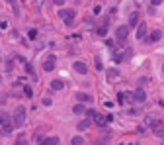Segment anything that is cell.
Returning a JSON list of instances; mask_svg holds the SVG:
<instances>
[{
    "mask_svg": "<svg viewBox=\"0 0 164 145\" xmlns=\"http://www.w3.org/2000/svg\"><path fill=\"white\" fill-rule=\"evenodd\" d=\"M90 125H92V120H82V122H78V129L84 132V129H88Z\"/></svg>",
    "mask_w": 164,
    "mask_h": 145,
    "instance_id": "cell-13",
    "label": "cell"
},
{
    "mask_svg": "<svg viewBox=\"0 0 164 145\" xmlns=\"http://www.w3.org/2000/svg\"><path fill=\"white\" fill-rule=\"evenodd\" d=\"M35 35H37V32H35V30H31V32H29V39H33Z\"/></svg>",
    "mask_w": 164,
    "mask_h": 145,
    "instance_id": "cell-28",
    "label": "cell"
},
{
    "mask_svg": "<svg viewBox=\"0 0 164 145\" xmlns=\"http://www.w3.org/2000/svg\"><path fill=\"white\" fill-rule=\"evenodd\" d=\"M117 102H119V104H123V92H119V94H117Z\"/></svg>",
    "mask_w": 164,
    "mask_h": 145,
    "instance_id": "cell-26",
    "label": "cell"
},
{
    "mask_svg": "<svg viewBox=\"0 0 164 145\" xmlns=\"http://www.w3.org/2000/svg\"><path fill=\"white\" fill-rule=\"evenodd\" d=\"M106 34H108V26L104 24V26H100L98 28V35H106Z\"/></svg>",
    "mask_w": 164,
    "mask_h": 145,
    "instance_id": "cell-18",
    "label": "cell"
},
{
    "mask_svg": "<svg viewBox=\"0 0 164 145\" xmlns=\"http://www.w3.org/2000/svg\"><path fill=\"white\" fill-rule=\"evenodd\" d=\"M160 37H162V34H160L158 30H154L153 34H151V35H149V37H147V43H154V41H158Z\"/></svg>",
    "mask_w": 164,
    "mask_h": 145,
    "instance_id": "cell-7",
    "label": "cell"
},
{
    "mask_svg": "<svg viewBox=\"0 0 164 145\" xmlns=\"http://www.w3.org/2000/svg\"><path fill=\"white\" fill-rule=\"evenodd\" d=\"M72 69L76 71L78 75H86V73H88V67H86V63H84V61H76V63L72 65Z\"/></svg>",
    "mask_w": 164,
    "mask_h": 145,
    "instance_id": "cell-6",
    "label": "cell"
},
{
    "mask_svg": "<svg viewBox=\"0 0 164 145\" xmlns=\"http://www.w3.org/2000/svg\"><path fill=\"white\" fill-rule=\"evenodd\" d=\"M55 4H57V6H63V4H65V0H53Z\"/></svg>",
    "mask_w": 164,
    "mask_h": 145,
    "instance_id": "cell-27",
    "label": "cell"
},
{
    "mask_svg": "<svg viewBox=\"0 0 164 145\" xmlns=\"http://www.w3.org/2000/svg\"><path fill=\"white\" fill-rule=\"evenodd\" d=\"M23 94H25V96H33V90H31V86H23Z\"/></svg>",
    "mask_w": 164,
    "mask_h": 145,
    "instance_id": "cell-20",
    "label": "cell"
},
{
    "mask_svg": "<svg viewBox=\"0 0 164 145\" xmlns=\"http://www.w3.org/2000/svg\"><path fill=\"white\" fill-rule=\"evenodd\" d=\"M160 2H162V0H151V4H153V6H158Z\"/></svg>",
    "mask_w": 164,
    "mask_h": 145,
    "instance_id": "cell-29",
    "label": "cell"
},
{
    "mask_svg": "<svg viewBox=\"0 0 164 145\" xmlns=\"http://www.w3.org/2000/svg\"><path fill=\"white\" fill-rule=\"evenodd\" d=\"M14 145H27V141H25L23 137H20V139H18V141H16V143H14Z\"/></svg>",
    "mask_w": 164,
    "mask_h": 145,
    "instance_id": "cell-23",
    "label": "cell"
},
{
    "mask_svg": "<svg viewBox=\"0 0 164 145\" xmlns=\"http://www.w3.org/2000/svg\"><path fill=\"white\" fill-rule=\"evenodd\" d=\"M133 98H135L137 102H145L147 94H145V90H143V88H137V90H135V94H133Z\"/></svg>",
    "mask_w": 164,
    "mask_h": 145,
    "instance_id": "cell-8",
    "label": "cell"
},
{
    "mask_svg": "<svg viewBox=\"0 0 164 145\" xmlns=\"http://www.w3.org/2000/svg\"><path fill=\"white\" fill-rule=\"evenodd\" d=\"M23 123H25V108L20 104V106H16V110H14V120H12V125H14V127H22Z\"/></svg>",
    "mask_w": 164,
    "mask_h": 145,
    "instance_id": "cell-1",
    "label": "cell"
},
{
    "mask_svg": "<svg viewBox=\"0 0 164 145\" xmlns=\"http://www.w3.org/2000/svg\"><path fill=\"white\" fill-rule=\"evenodd\" d=\"M55 69V55L51 53V55H47V59L43 61V71H47V73H51Z\"/></svg>",
    "mask_w": 164,
    "mask_h": 145,
    "instance_id": "cell-5",
    "label": "cell"
},
{
    "mask_svg": "<svg viewBox=\"0 0 164 145\" xmlns=\"http://www.w3.org/2000/svg\"><path fill=\"white\" fill-rule=\"evenodd\" d=\"M72 112H74V114H84V112H86V108H84L82 104H76V106L72 108Z\"/></svg>",
    "mask_w": 164,
    "mask_h": 145,
    "instance_id": "cell-17",
    "label": "cell"
},
{
    "mask_svg": "<svg viewBox=\"0 0 164 145\" xmlns=\"http://www.w3.org/2000/svg\"><path fill=\"white\" fill-rule=\"evenodd\" d=\"M8 28V22L6 20H0V30H6Z\"/></svg>",
    "mask_w": 164,
    "mask_h": 145,
    "instance_id": "cell-24",
    "label": "cell"
},
{
    "mask_svg": "<svg viewBox=\"0 0 164 145\" xmlns=\"http://www.w3.org/2000/svg\"><path fill=\"white\" fill-rule=\"evenodd\" d=\"M76 98H78V102H92L94 98L90 96V94H86V92H76Z\"/></svg>",
    "mask_w": 164,
    "mask_h": 145,
    "instance_id": "cell-9",
    "label": "cell"
},
{
    "mask_svg": "<svg viewBox=\"0 0 164 145\" xmlns=\"http://www.w3.org/2000/svg\"><path fill=\"white\" fill-rule=\"evenodd\" d=\"M41 143H43V145H59V137H57V135H51V137L43 139Z\"/></svg>",
    "mask_w": 164,
    "mask_h": 145,
    "instance_id": "cell-10",
    "label": "cell"
},
{
    "mask_svg": "<svg viewBox=\"0 0 164 145\" xmlns=\"http://www.w3.org/2000/svg\"><path fill=\"white\" fill-rule=\"evenodd\" d=\"M4 122H6V118H4V116H0V125H2Z\"/></svg>",
    "mask_w": 164,
    "mask_h": 145,
    "instance_id": "cell-30",
    "label": "cell"
},
{
    "mask_svg": "<svg viewBox=\"0 0 164 145\" xmlns=\"http://www.w3.org/2000/svg\"><path fill=\"white\" fill-rule=\"evenodd\" d=\"M117 77H119V75H117V71H115V69H111V71L108 73V78H111V80H113V78H117Z\"/></svg>",
    "mask_w": 164,
    "mask_h": 145,
    "instance_id": "cell-19",
    "label": "cell"
},
{
    "mask_svg": "<svg viewBox=\"0 0 164 145\" xmlns=\"http://www.w3.org/2000/svg\"><path fill=\"white\" fill-rule=\"evenodd\" d=\"M70 143H72V145H84V137H80V135H74Z\"/></svg>",
    "mask_w": 164,
    "mask_h": 145,
    "instance_id": "cell-15",
    "label": "cell"
},
{
    "mask_svg": "<svg viewBox=\"0 0 164 145\" xmlns=\"http://www.w3.org/2000/svg\"><path fill=\"white\" fill-rule=\"evenodd\" d=\"M96 114H98L96 110H86V116H88V118H96Z\"/></svg>",
    "mask_w": 164,
    "mask_h": 145,
    "instance_id": "cell-21",
    "label": "cell"
},
{
    "mask_svg": "<svg viewBox=\"0 0 164 145\" xmlns=\"http://www.w3.org/2000/svg\"><path fill=\"white\" fill-rule=\"evenodd\" d=\"M25 71H27V73H29V75H31V73H33V67H31V65H29V63H27V65H25Z\"/></svg>",
    "mask_w": 164,
    "mask_h": 145,
    "instance_id": "cell-25",
    "label": "cell"
},
{
    "mask_svg": "<svg viewBox=\"0 0 164 145\" xmlns=\"http://www.w3.org/2000/svg\"><path fill=\"white\" fill-rule=\"evenodd\" d=\"M137 24H139V16H137V12H131V16H129V26H131V28H137Z\"/></svg>",
    "mask_w": 164,
    "mask_h": 145,
    "instance_id": "cell-11",
    "label": "cell"
},
{
    "mask_svg": "<svg viewBox=\"0 0 164 145\" xmlns=\"http://www.w3.org/2000/svg\"><path fill=\"white\" fill-rule=\"evenodd\" d=\"M59 18H61L66 26H72V22H74V10H66V8H63V10H59Z\"/></svg>",
    "mask_w": 164,
    "mask_h": 145,
    "instance_id": "cell-2",
    "label": "cell"
},
{
    "mask_svg": "<svg viewBox=\"0 0 164 145\" xmlns=\"http://www.w3.org/2000/svg\"><path fill=\"white\" fill-rule=\"evenodd\" d=\"M94 63H96V69H98V71H102V61H100V57H96V59H94Z\"/></svg>",
    "mask_w": 164,
    "mask_h": 145,
    "instance_id": "cell-22",
    "label": "cell"
},
{
    "mask_svg": "<svg viewBox=\"0 0 164 145\" xmlns=\"http://www.w3.org/2000/svg\"><path fill=\"white\" fill-rule=\"evenodd\" d=\"M12 127H14V125H12L10 122H4V123H2V132H4V134H10Z\"/></svg>",
    "mask_w": 164,
    "mask_h": 145,
    "instance_id": "cell-16",
    "label": "cell"
},
{
    "mask_svg": "<svg viewBox=\"0 0 164 145\" xmlns=\"http://www.w3.org/2000/svg\"><path fill=\"white\" fill-rule=\"evenodd\" d=\"M96 123H98V125H106V123H108L106 116H102V114H96Z\"/></svg>",
    "mask_w": 164,
    "mask_h": 145,
    "instance_id": "cell-14",
    "label": "cell"
},
{
    "mask_svg": "<svg viewBox=\"0 0 164 145\" xmlns=\"http://www.w3.org/2000/svg\"><path fill=\"white\" fill-rule=\"evenodd\" d=\"M147 24L145 22H141V24H137V39L139 41H143V39H147Z\"/></svg>",
    "mask_w": 164,
    "mask_h": 145,
    "instance_id": "cell-4",
    "label": "cell"
},
{
    "mask_svg": "<svg viewBox=\"0 0 164 145\" xmlns=\"http://www.w3.org/2000/svg\"><path fill=\"white\" fill-rule=\"evenodd\" d=\"M115 35H117V41H119V43H125V39H127V35H129V26H119L117 32H115Z\"/></svg>",
    "mask_w": 164,
    "mask_h": 145,
    "instance_id": "cell-3",
    "label": "cell"
},
{
    "mask_svg": "<svg viewBox=\"0 0 164 145\" xmlns=\"http://www.w3.org/2000/svg\"><path fill=\"white\" fill-rule=\"evenodd\" d=\"M51 88H53V90H63V88H65V82L57 78V80H53V82H51Z\"/></svg>",
    "mask_w": 164,
    "mask_h": 145,
    "instance_id": "cell-12",
    "label": "cell"
}]
</instances>
